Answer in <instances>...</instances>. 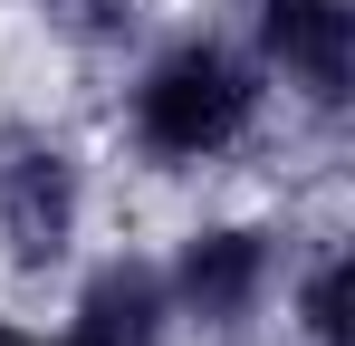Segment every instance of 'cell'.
I'll use <instances>...</instances> for the list:
<instances>
[{
  "label": "cell",
  "instance_id": "6",
  "mask_svg": "<svg viewBox=\"0 0 355 346\" xmlns=\"http://www.w3.org/2000/svg\"><path fill=\"white\" fill-rule=\"evenodd\" d=\"M164 10H182V0H0V19L77 87V106L96 97V77H106L116 58H135L154 39Z\"/></svg>",
  "mask_w": 355,
  "mask_h": 346
},
{
  "label": "cell",
  "instance_id": "1",
  "mask_svg": "<svg viewBox=\"0 0 355 346\" xmlns=\"http://www.w3.org/2000/svg\"><path fill=\"white\" fill-rule=\"evenodd\" d=\"M87 135L106 154L116 192H240L269 135H279V97L259 77L250 39L231 29V10H164L154 39L116 58L87 97Z\"/></svg>",
  "mask_w": 355,
  "mask_h": 346
},
{
  "label": "cell",
  "instance_id": "2",
  "mask_svg": "<svg viewBox=\"0 0 355 346\" xmlns=\"http://www.w3.org/2000/svg\"><path fill=\"white\" fill-rule=\"evenodd\" d=\"M116 212L77 106H0V298H49Z\"/></svg>",
  "mask_w": 355,
  "mask_h": 346
},
{
  "label": "cell",
  "instance_id": "3",
  "mask_svg": "<svg viewBox=\"0 0 355 346\" xmlns=\"http://www.w3.org/2000/svg\"><path fill=\"white\" fill-rule=\"evenodd\" d=\"M297 222L307 212L269 202V192H192L173 212V231L154 240L173 337L182 346H269V298H279Z\"/></svg>",
  "mask_w": 355,
  "mask_h": 346
},
{
  "label": "cell",
  "instance_id": "4",
  "mask_svg": "<svg viewBox=\"0 0 355 346\" xmlns=\"http://www.w3.org/2000/svg\"><path fill=\"white\" fill-rule=\"evenodd\" d=\"M231 29L259 58L279 125L297 135L355 125V0H231Z\"/></svg>",
  "mask_w": 355,
  "mask_h": 346
},
{
  "label": "cell",
  "instance_id": "5",
  "mask_svg": "<svg viewBox=\"0 0 355 346\" xmlns=\"http://www.w3.org/2000/svg\"><path fill=\"white\" fill-rule=\"evenodd\" d=\"M58 327L77 346H182L173 337V298H164V260L135 231H96L87 260L49 288Z\"/></svg>",
  "mask_w": 355,
  "mask_h": 346
}]
</instances>
